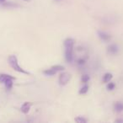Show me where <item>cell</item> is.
Here are the masks:
<instances>
[{
	"label": "cell",
	"instance_id": "1",
	"mask_svg": "<svg viewBox=\"0 0 123 123\" xmlns=\"http://www.w3.org/2000/svg\"><path fill=\"white\" fill-rule=\"evenodd\" d=\"M8 62H9V64L14 71L18 73H20V74H29V73L27 71L25 70L23 68H21L19 64V62H18V58L16 56L14 55H11L9 56L8 58Z\"/></svg>",
	"mask_w": 123,
	"mask_h": 123
},
{
	"label": "cell",
	"instance_id": "2",
	"mask_svg": "<svg viewBox=\"0 0 123 123\" xmlns=\"http://www.w3.org/2000/svg\"><path fill=\"white\" fill-rule=\"evenodd\" d=\"M71 76L68 73L63 72L59 76V79H58V81H59V84L61 86H65L68 84V83L70 81Z\"/></svg>",
	"mask_w": 123,
	"mask_h": 123
},
{
	"label": "cell",
	"instance_id": "3",
	"mask_svg": "<svg viewBox=\"0 0 123 123\" xmlns=\"http://www.w3.org/2000/svg\"><path fill=\"white\" fill-rule=\"evenodd\" d=\"M119 52V46L117 44H111L107 47V53L111 56H115Z\"/></svg>",
	"mask_w": 123,
	"mask_h": 123
},
{
	"label": "cell",
	"instance_id": "4",
	"mask_svg": "<svg viewBox=\"0 0 123 123\" xmlns=\"http://www.w3.org/2000/svg\"><path fill=\"white\" fill-rule=\"evenodd\" d=\"M97 35L99 36V38L102 41H109L111 39V36L110 34H108L105 31H98Z\"/></svg>",
	"mask_w": 123,
	"mask_h": 123
},
{
	"label": "cell",
	"instance_id": "5",
	"mask_svg": "<svg viewBox=\"0 0 123 123\" xmlns=\"http://www.w3.org/2000/svg\"><path fill=\"white\" fill-rule=\"evenodd\" d=\"M63 46L65 50H74V40L73 38H67L64 40Z\"/></svg>",
	"mask_w": 123,
	"mask_h": 123
},
{
	"label": "cell",
	"instance_id": "6",
	"mask_svg": "<svg viewBox=\"0 0 123 123\" xmlns=\"http://www.w3.org/2000/svg\"><path fill=\"white\" fill-rule=\"evenodd\" d=\"M65 59L68 62L72 63L74 60V50H65Z\"/></svg>",
	"mask_w": 123,
	"mask_h": 123
},
{
	"label": "cell",
	"instance_id": "7",
	"mask_svg": "<svg viewBox=\"0 0 123 123\" xmlns=\"http://www.w3.org/2000/svg\"><path fill=\"white\" fill-rule=\"evenodd\" d=\"M32 106V103L31 102H25L20 107V111L23 114H28L31 111V108Z\"/></svg>",
	"mask_w": 123,
	"mask_h": 123
},
{
	"label": "cell",
	"instance_id": "8",
	"mask_svg": "<svg viewBox=\"0 0 123 123\" xmlns=\"http://www.w3.org/2000/svg\"><path fill=\"white\" fill-rule=\"evenodd\" d=\"M114 111L116 113H121L123 111V102L116 101L114 104Z\"/></svg>",
	"mask_w": 123,
	"mask_h": 123
},
{
	"label": "cell",
	"instance_id": "9",
	"mask_svg": "<svg viewBox=\"0 0 123 123\" xmlns=\"http://www.w3.org/2000/svg\"><path fill=\"white\" fill-rule=\"evenodd\" d=\"M14 78H11V79H9L4 82V85H5L6 89L8 90H10L12 89L13 86H14Z\"/></svg>",
	"mask_w": 123,
	"mask_h": 123
},
{
	"label": "cell",
	"instance_id": "10",
	"mask_svg": "<svg viewBox=\"0 0 123 123\" xmlns=\"http://www.w3.org/2000/svg\"><path fill=\"white\" fill-rule=\"evenodd\" d=\"M112 78H113L112 74H111V73H105V74H104V76H103V79H102L103 83H104V84H107L110 81H111Z\"/></svg>",
	"mask_w": 123,
	"mask_h": 123
},
{
	"label": "cell",
	"instance_id": "11",
	"mask_svg": "<svg viewBox=\"0 0 123 123\" xmlns=\"http://www.w3.org/2000/svg\"><path fill=\"white\" fill-rule=\"evenodd\" d=\"M56 73L57 72H56L54 68H52L51 67L50 68L45 69V70L43 71V74L46 76H53V75H55V74H56Z\"/></svg>",
	"mask_w": 123,
	"mask_h": 123
},
{
	"label": "cell",
	"instance_id": "12",
	"mask_svg": "<svg viewBox=\"0 0 123 123\" xmlns=\"http://www.w3.org/2000/svg\"><path fill=\"white\" fill-rule=\"evenodd\" d=\"M1 5H2L3 7H4V8H8V9L19 7V5H18V4H14V3H12V2H7V1H5L4 3H2V4H1Z\"/></svg>",
	"mask_w": 123,
	"mask_h": 123
},
{
	"label": "cell",
	"instance_id": "13",
	"mask_svg": "<svg viewBox=\"0 0 123 123\" xmlns=\"http://www.w3.org/2000/svg\"><path fill=\"white\" fill-rule=\"evenodd\" d=\"M11 78H14L12 77L11 75H9V74H0V84H4L7 79H11Z\"/></svg>",
	"mask_w": 123,
	"mask_h": 123
},
{
	"label": "cell",
	"instance_id": "14",
	"mask_svg": "<svg viewBox=\"0 0 123 123\" xmlns=\"http://www.w3.org/2000/svg\"><path fill=\"white\" fill-rule=\"evenodd\" d=\"M89 85H88L87 84H84V85H83L82 87L79 89V93L80 94H87V93L89 92Z\"/></svg>",
	"mask_w": 123,
	"mask_h": 123
},
{
	"label": "cell",
	"instance_id": "15",
	"mask_svg": "<svg viewBox=\"0 0 123 123\" xmlns=\"http://www.w3.org/2000/svg\"><path fill=\"white\" fill-rule=\"evenodd\" d=\"M90 80V76L89 74H84L82 75V78H81V82L84 83V84H87V83L89 82Z\"/></svg>",
	"mask_w": 123,
	"mask_h": 123
},
{
	"label": "cell",
	"instance_id": "16",
	"mask_svg": "<svg viewBox=\"0 0 123 123\" xmlns=\"http://www.w3.org/2000/svg\"><path fill=\"white\" fill-rule=\"evenodd\" d=\"M106 89H108L109 91H112L116 89V84L111 81H110L109 83H107V85H106Z\"/></svg>",
	"mask_w": 123,
	"mask_h": 123
},
{
	"label": "cell",
	"instance_id": "17",
	"mask_svg": "<svg viewBox=\"0 0 123 123\" xmlns=\"http://www.w3.org/2000/svg\"><path fill=\"white\" fill-rule=\"evenodd\" d=\"M75 121L77 123H86L88 121L84 116H78V117L75 118Z\"/></svg>",
	"mask_w": 123,
	"mask_h": 123
},
{
	"label": "cell",
	"instance_id": "18",
	"mask_svg": "<svg viewBox=\"0 0 123 123\" xmlns=\"http://www.w3.org/2000/svg\"><path fill=\"white\" fill-rule=\"evenodd\" d=\"M52 68H54L55 70L56 71V72H62V71H63L64 69H65V68L63 67V66H62V65H58V64H56V65H54L52 66Z\"/></svg>",
	"mask_w": 123,
	"mask_h": 123
},
{
	"label": "cell",
	"instance_id": "19",
	"mask_svg": "<svg viewBox=\"0 0 123 123\" xmlns=\"http://www.w3.org/2000/svg\"><path fill=\"white\" fill-rule=\"evenodd\" d=\"M77 64L79 66H83V65H84V64L86 63V59L85 58H84V57H80V58H79V59L77 60Z\"/></svg>",
	"mask_w": 123,
	"mask_h": 123
},
{
	"label": "cell",
	"instance_id": "20",
	"mask_svg": "<svg viewBox=\"0 0 123 123\" xmlns=\"http://www.w3.org/2000/svg\"><path fill=\"white\" fill-rule=\"evenodd\" d=\"M116 122H123V119H118V120H116Z\"/></svg>",
	"mask_w": 123,
	"mask_h": 123
},
{
	"label": "cell",
	"instance_id": "21",
	"mask_svg": "<svg viewBox=\"0 0 123 123\" xmlns=\"http://www.w3.org/2000/svg\"><path fill=\"white\" fill-rule=\"evenodd\" d=\"M5 1H7V0H0V4H2V3H4Z\"/></svg>",
	"mask_w": 123,
	"mask_h": 123
},
{
	"label": "cell",
	"instance_id": "22",
	"mask_svg": "<svg viewBox=\"0 0 123 123\" xmlns=\"http://www.w3.org/2000/svg\"><path fill=\"white\" fill-rule=\"evenodd\" d=\"M55 2H56V3H59V2H62V0H54Z\"/></svg>",
	"mask_w": 123,
	"mask_h": 123
},
{
	"label": "cell",
	"instance_id": "23",
	"mask_svg": "<svg viewBox=\"0 0 123 123\" xmlns=\"http://www.w3.org/2000/svg\"><path fill=\"white\" fill-rule=\"evenodd\" d=\"M23 1H25V2H30L31 0H23Z\"/></svg>",
	"mask_w": 123,
	"mask_h": 123
}]
</instances>
